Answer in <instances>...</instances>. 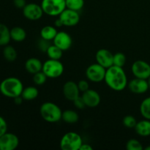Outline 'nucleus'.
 <instances>
[{
    "label": "nucleus",
    "mask_w": 150,
    "mask_h": 150,
    "mask_svg": "<svg viewBox=\"0 0 150 150\" xmlns=\"http://www.w3.org/2000/svg\"><path fill=\"white\" fill-rule=\"evenodd\" d=\"M131 72L135 78L146 80L150 76V64L144 60H137L132 64Z\"/></svg>",
    "instance_id": "obj_8"
},
{
    "label": "nucleus",
    "mask_w": 150,
    "mask_h": 150,
    "mask_svg": "<svg viewBox=\"0 0 150 150\" xmlns=\"http://www.w3.org/2000/svg\"><path fill=\"white\" fill-rule=\"evenodd\" d=\"M93 147L91 146L89 144H82L81 146L80 149L79 150H92Z\"/></svg>",
    "instance_id": "obj_37"
},
{
    "label": "nucleus",
    "mask_w": 150,
    "mask_h": 150,
    "mask_svg": "<svg viewBox=\"0 0 150 150\" xmlns=\"http://www.w3.org/2000/svg\"><path fill=\"white\" fill-rule=\"evenodd\" d=\"M125 147L127 150H142L144 149L142 143L134 139L127 141Z\"/></svg>",
    "instance_id": "obj_29"
},
{
    "label": "nucleus",
    "mask_w": 150,
    "mask_h": 150,
    "mask_svg": "<svg viewBox=\"0 0 150 150\" xmlns=\"http://www.w3.org/2000/svg\"><path fill=\"white\" fill-rule=\"evenodd\" d=\"M50 45H51V44H50V41L45 40L42 39V38H41L38 42V48H39L41 51H42V52L44 53H46L47 50H48V48H49Z\"/></svg>",
    "instance_id": "obj_32"
},
{
    "label": "nucleus",
    "mask_w": 150,
    "mask_h": 150,
    "mask_svg": "<svg viewBox=\"0 0 150 150\" xmlns=\"http://www.w3.org/2000/svg\"><path fill=\"white\" fill-rule=\"evenodd\" d=\"M95 59L98 64L107 69L114 64V54L109 50L101 48L96 52Z\"/></svg>",
    "instance_id": "obj_12"
},
{
    "label": "nucleus",
    "mask_w": 150,
    "mask_h": 150,
    "mask_svg": "<svg viewBox=\"0 0 150 150\" xmlns=\"http://www.w3.org/2000/svg\"><path fill=\"white\" fill-rule=\"evenodd\" d=\"M38 95H39V91H38V88L33 86H30L23 88L21 96L23 98V100L30 101L36 99Z\"/></svg>",
    "instance_id": "obj_21"
},
{
    "label": "nucleus",
    "mask_w": 150,
    "mask_h": 150,
    "mask_svg": "<svg viewBox=\"0 0 150 150\" xmlns=\"http://www.w3.org/2000/svg\"><path fill=\"white\" fill-rule=\"evenodd\" d=\"M15 7L19 9H23L26 4V0H13Z\"/></svg>",
    "instance_id": "obj_36"
},
{
    "label": "nucleus",
    "mask_w": 150,
    "mask_h": 150,
    "mask_svg": "<svg viewBox=\"0 0 150 150\" xmlns=\"http://www.w3.org/2000/svg\"><path fill=\"white\" fill-rule=\"evenodd\" d=\"M59 18L62 22L63 26H74L80 21V15L79 11L66 8L59 16Z\"/></svg>",
    "instance_id": "obj_11"
},
{
    "label": "nucleus",
    "mask_w": 150,
    "mask_h": 150,
    "mask_svg": "<svg viewBox=\"0 0 150 150\" xmlns=\"http://www.w3.org/2000/svg\"><path fill=\"white\" fill-rule=\"evenodd\" d=\"M136 133L142 137H146L150 136V120L144 119L143 120L137 122L135 127Z\"/></svg>",
    "instance_id": "obj_18"
},
{
    "label": "nucleus",
    "mask_w": 150,
    "mask_h": 150,
    "mask_svg": "<svg viewBox=\"0 0 150 150\" xmlns=\"http://www.w3.org/2000/svg\"><path fill=\"white\" fill-rule=\"evenodd\" d=\"M54 25H55L56 27H62V26H63V23L61 21V20H60L59 18H58V19H57V20L55 21V23H54Z\"/></svg>",
    "instance_id": "obj_39"
},
{
    "label": "nucleus",
    "mask_w": 150,
    "mask_h": 150,
    "mask_svg": "<svg viewBox=\"0 0 150 150\" xmlns=\"http://www.w3.org/2000/svg\"><path fill=\"white\" fill-rule=\"evenodd\" d=\"M78 86H79V89H80L81 92H83L89 89V83H88L87 81L86 80H81L78 83Z\"/></svg>",
    "instance_id": "obj_35"
},
{
    "label": "nucleus",
    "mask_w": 150,
    "mask_h": 150,
    "mask_svg": "<svg viewBox=\"0 0 150 150\" xmlns=\"http://www.w3.org/2000/svg\"><path fill=\"white\" fill-rule=\"evenodd\" d=\"M18 145L19 139L14 133L6 132L0 136V150H14Z\"/></svg>",
    "instance_id": "obj_10"
},
{
    "label": "nucleus",
    "mask_w": 150,
    "mask_h": 150,
    "mask_svg": "<svg viewBox=\"0 0 150 150\" xmlns=\"http://www.w3.org/2000/svg\"><path fill=\"white\" fill-rule=\"evenodd\" d=\"M73 43L71 36L67 32L60 31L57 32L55 38L53 40V44L61 48L63 51L70 49Z\"/></svg>",
    "instance_id": "obj_13"
},
{
    "label": "nucleus",
    "mask_w": 150,
    "mask_h": 150,
    "mask_svg": "<svg viewBox=\"0 0 150 150\" xmlns=\"http://www.w3.org/2000/svg\"><path fill=\"white\" fill-rule=\"evenodd\" d=\"M43 13L49 16H59L66 9L65 0H42Z\"/></svg>",
    "instance_id": "obj_6"
},
{
    "label": "nucleus",
    "mask_w": 150,
    "mask_h": 150,
    "mask_svg": "<svg viewBox=\"0 0 150 150\" xmlns=\"http://www.w3.org/2000/svg\"><path fill=\"white\" fill-rule=\"evenodd\" d=\"M57 31L56 26H51V25H48V26H45L41 29L40 30V37L42 39L48 41H53L55 38L56 35H57Z\"/></svg>",
    "instance_id": "obj_19"
},
{
    "label": "nucleus",
    "mask_w": 150,
    "mask_h": 150,
    "mask_svg": "<svg viewBox=\"0 0 150 150\" xmlns=\"http://www.w3.org/2000/svg\"><path fill=\"white\" fill-rule=\"evenodd\" d=\"M23 15L26 19L30 21H38L42 18L43 10L42 7L37 3H29L23 9Z\"/></svg>",
    "instance_id": "obj_9"
},
{
    "label": "nucleus",
    "mask_w": 150,
    "mask_h": 150,
    "mask_svg": "<svg viewBox=\"0 0 150 150\" xmlns=\"http://www.w3.org/2000/svg\"><path fill=\"white\" fill-rule=\"evenodd\" d=\"M146 80H147V83H148V86H149V89H150V76L149 78H148L147 79H146Z\"/></svg>",
    "instance_id": "obj_40"
},
{
    "label": "nucleus",
    "mask_w": 150,
    "mask_h": 150,
    "mask_svg": "<svg viewBox=\"0 0 150 150\" xmlns=\"http://www.w3.org/2000/svg\"><path fill=\"white\" fill-rule=\"evenodd\" d=\"M106 69L98 63H95L86 68V76L87 79L94 83H99L105 79Z\"/></svg>",
    "instance_id": "obj_7"
},
{
    "label": "nucleus",
    "mask_w": 150,
    "mask_h": 150,
    "mask_svg": "<svg viewBox=\"0 0 150 150\" xmlns=\"http://www.w3.org/2000/svg\"><path fill=\"white\" fill-rule=\"evenodd\" d=\"M3 57L7 62H14L17 59L18 54L14 47L7 45L3 49Z\"/></svg>",
    "instance_id": "obj_25"
},
{
    "label": "nucleus",
    "mask_w": 150,
    "mask_h": 150,
    "mask_svg": "<svg viewBox=\"0 0 150 150\" xmlns=\"http://www.w3.org/2000/svg\"><path fill=\"white\" fill-rule=\"evenodd\" d=\"M83 144L81 136L76 132H67L62 137L59 146L62 150H79Z\"/></svg>",
    "instance_id": "obj_4"
},
{
    "label": "nucleus",
    "mask_w": 150,
    "mask_h": 150,
    "mask_svg": "<svg viewBox=\"0 0 150 150\" xmlns=\"http://www.w3.org/2000/svg\"><path fill=\"white\" fill-rule=\"evenodd\" d=\"M21 81L16 77H8L0 83V92L7 98H13L21 95L23 89Z\"/></svg>",
    "instance_id": "obj_2"
},
{
    "label": "nucleus",
    "mask_w": 150,
    "mask_h": 150,
    "mask_svg": "<svg viewBox=\"0 0 150 150\" xmlns=\"http://www.w3.org/2000/svg\"><path fill=\"white\" fill-rule=\"evenodd\" d=\"M82 93L81 97L86 107L95 108L100 103V95L96 90L89 89Z\"/></svg>",
    "instance_id": "obj_16"
},
{
    "label": "nucleus",
    "mask_w": 150,
    "mask_h": 150,
    "mask_svg": "<svg viewBox=\"0 0 150 150\" xmlns=\"http://www.w3.org/2000/svg\"><path fill=\"white\" fill-rule=\"evenodd\" d=\"M63 95L67 100L73 102V100L80 96V89L78 83L73 81H68L63 85L62 88Z\"/></svg>",
    "instance_id": "obj_14"
},
{
    "label": "nucleus",
    "mask_w": 150,
    "mask_h": 150,
    "mask_svg": "<svg viewBox=\"0 0 150 150\" xmlns=\"http://www.w3.org/2000/svg\"><path fill=\"white\" fill-rule=\"evenodd\" d=\"M66 8L79 11L84 6V0H65Z\"/></svg>",
    "instance_id": "obj_27"
},
{
    "label": "nucleus",
    "mask_w": 150,
    "mask_h": 150,
    "mask_svg": "<svg viewBox=\"0 0 150 150\" xmlns=\"http://www.w3.org/2000/svg\"><path fill=\"white\" fill-rule=\"evenodd\" d=\"M7 132V123L6 120L0 116V136Z\"/></svg>",
    "instance_id": "obj_34"
},
{
    "label": "nucleus",
    "mask_w": 150,
    "mask_h": 150,
    "mask_svg": "<svg viewBox=\"0 0 150 150\" xmlns=\"http://www.w3.org/2000/svg\"><path fill=\"white\" fill-rule=\"evenodd\" d=\"M127 86L132 93L137 94V95L146 93L149 89L147 80L139 79V78H135L130 80L127 83Z\"/></svg>",
    "instance_id": "obj_15"
},
{
    "label": "nucleus",
    "mask_w": 150,
    "mask_h": 150,
    "mask_svg": "<svg viewBox=\"0 0 150 150\" xmlns=\"http://www.w3.org/2000/svg\"><path fill=\"white\" fill-rule=\"evenodd\" d=\"M46 54L49 59L59 60L62 57L63 51L61 48L57 47V45L53 44V45H50L49 48H48L46 51Z\"/></svg>",
    "instance_id": "obj_24"
},
{
    "label": "nucleus",
    "mask_w": 150,
    "mask_h": 150,
    "mask_svg": "<svg viewBox=\"0 0 150 150\" xmlns=\"http://www.w3.org/2000/svg\"><path fill=\"white\" fill-rule=\"evenodd\" d=\"M114 64L117 67H123L126 63V57L123 53L118 52L114 54Z\"/></svg>",
    "instance_id": "obj_28"
},
{
    "label": "nucleus",
    "mask_w": 150,
    "mask_h": 150,
    "mask_svg": "<svg viewBox=\"0 0 150 150\" xmlns=\"http://www.w3.org/2000/svg\"><path fill=\"white\" fill-rule=\"evenodd\" d=\"M64 65L59 60L48 59L42 63V71L49 79L60 77L64 73Z\"/></svg>",
    "instance_id": "obj_5"
},
{
    "label": "nucleus",
    "mask_w": 150,
    "mask_h": 150,
    "mask_svg": "<svg viewBox=\"0 0 150 150\" xmlns=\"http://www.w3.org/2000/svg\"><path fill=\"white\" fill-rule=\"evenodd\" d=\"M10 40V29L5 24L0 23V46L8 45Z\"/></svg>",
    "instance_id": "obj_23"
},
{
    "label": "nucleus",
    "mask_w": 150,
    "mask_h": 150,
    "mask_svg": "<svg viewBox=\"0 0 150 150\" xmlns=\"http://www.w3.org/2000/svg\"><path fill=\"white\" fill-rule=\"evenodd\" d=\"M40 114L47 122L56 123L62 120V111L59 106L54 103L45 102L40 108Z\"/></svg>",
    "instance_id": "obj_3"
},
{
    "label": "nucleus",
    "mask_w": 150,
    "mask_h": 150,
    "mask_svg": "<svg viewBox=\"0 0 150 150\" xmlns=\"http://www.w3.org/2000/svg\"><path fill=\"white\" fill-rule=\"evenodd\" d=\"M140 113L144 119L150 120V97L145 98L140 105Z\"/></svg>",
    "instance_id": "obj_26"
},
{
    "label": "nucleus",
    "mask_w": 150,
    "mask_h": 150,
    "mask_svg": "<svg viewBox=\"0 0 150 150\" xmlns=\"http://www.w3.org/2000/svg\"><path fill=\"white\" fill-rule=\"evenodd\" d=\"M47 79L48 77L42 71H40L33 75V82L38 86L43 85L46 82Z\"/></svg>",
    "instance_id": "obj_30"
},
{
    "label": "nucleus",
    "mask_w": 150,
    "mask_h": 150,
    "mask_svg": "<svg viewBox=\"0 0 150 150\" xmlns=\"http://www.w3.org/2000/svg\"><path fill=\"white\" fill-rule=\"evenodd\" d=\"M25 69L30 74H35L40 71H42V63L39 59L32 57L28 59L25 62Z\"/></svg>",
    "instance_id": "obj_17"
},
{
    "label": "nucleus",
    "mask_w": 150,
    "mask_h": 150,
    "mask_svg": "<svg viewBox=\"0 0 150 150\" xmlns=\"http://www.w3.org/2000/svg\"><path fill=\"white\" fill-rule=\"evenodd\" d=\"M122 123L125 127L132 129L135 128L136 124H137V121H136V119L133 116L127 115L123 118Z\"/></svg>",
    "instance_id": "obj_31"
},
{
    "label": "nucleus",
    "mask_w": 150,
    "mask_h": 150,
    "mask_svg": "<svg viewBox=\"0 0 150 150\" xmlns=\"http://www.w3.org/2000/svg\"><path fill=\"white\" fill-rule=\"evenodd\" d=\"M73 103L74 106L76 107V108H78V109H83L85 107H86V105H85L83 98L81 96H79V98H76L75 100H73Z\"/></svg>",
    "instance_id": "obj_33"
},
{
    "label": "nucleus",
    "mask_w": 150,
    "mask_h": 150,
    "mask_svg": "<svg viewBox=\"0 0 150 150\" xmlns=\"http://www.w3.org/2000/svg\"><path fill=\"white\" fill-rule=\"evenodd\" d=\"M62 120L67 124H75L79 121V116L78 113L74 110L67 109L62 111Z\"/></svg>",
    "instance_id": "obj_22"
},
{
    "label": "nucleus",
    "mask_w": 150,
    "mask_h": 150,
    "mask_svg": "<svg viewBox=\"0 0 150 150\" xmlns=\"http://www.w3.org/2000/svg\"><path fill=\"white\" fill-rule=\"evenodd\" d=\"M145 150H150V145H149V146H146V147L145 148Z\"/></svg>",
    "instance_id": "obj_41"
},
{
    "label": "nucleus",
    "mask_w": 150,
    "mask_h": 150,
    "mask_svg": "<svg viewBox=\"0 0 150 150\" xmlns=\"http://www.w3.org/2000/svg\"><path fill=\"white\" fill-rule=\"evenodd\" d=\"M23 99L21 96H18V97H16V98H14V102L16 105H21L23 102Z\"/></svg>",
    "instance_id": "obj_38"
},
{
    "label": "nucleus",
    "mask_w": 150,
    "mask_h": 150,
    "mask_svg": "<svg viewBox=\"0 0 150 150\" xmlns=\"http://www.w3.org/2000/svg\"><path fill=\"white\" fill-rule=\"evenodd\" d=\"M105 83L112 90L120 92L127 86V77L122 67L112 65L106 69L105 76Z\"/></svg>",
    "instance_id": "obj_1"
},
{
    "label": "nucleus",
    "mask_w": 150,
    "mask_h": 150,
    "mask_svg": "<svg viewBox=\"0 0 150 150\" xmlns=\"http://www.w3.org/2000/svg\"><path fill=\"white\" fill-rule=\"evenodd\" d=\"M10 37L15 42H22L26 39V32L21 26H14L10 29Z\"/></svg>",
    "instance_id": "obj_20"
}]
</instances>
